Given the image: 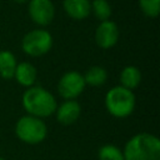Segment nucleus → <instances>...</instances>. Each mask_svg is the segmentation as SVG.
I'll use <instances>...</instances> for the list:
<instances>
[{
	"mask_svg": "<svg viewBox=\"0 0 160 160\" xmlns=\"http://www.w3.org/2000/svg\"><path fill=\"white\" fill-rule=\"evenodd\" d=\"M124 160H160V140L149 132L134 135L122 150Z\"/></svg>",
	"mask_w": 160,
	"mask_h": 160,
	"instance_id": "nucleus-1",
	"label": "nucleus"
},
{
	"mask_svg": "<svg viewBox=\"0 0 160 160\" xmlns=\"http://www.w3.org/2000/svg\"><path fill=\"white\" fill-rule=\"evenodd\" d=\"M22 106L28 115L36 118H48L58 108L54 95L41 86H30L22 94Z\"/></svg>",
	"mask_w": 160,
	"mask_h": 160,
	"instance_id": "nucleus-2",
	"label": "nucleus"
},
{
	"mask_svg": "<svg viewBox=\"0 0 160 160\" xmlns=\"http://www.w3.org/2000/svg\"><path fill=\"white\" fill-rule=\"evenodd\" d=\"M106 110L115 118L129 116L135 108V95L132 90L125 89L121 85L114 86L105 96Z\"/></svg>",
	"mask_w": 160,
	"mask_h": 160,
	"instance_id": "nucleus-3",
	"label": "nucleus"
},
{
	"mask_svg": "<svg viewBox=\"0 0 160 160\" xmlns=\"http://www.w3.org/2000/svg\"><path fill=\"white\" fill-rule=\"evenodd\" d=\"M15 134L22 142L35 145L45 140L48 135V128L40 118L25 115L16 121Z\"/></svg>",
	"mask_w": 160,
	"mask_h": 160,
	"instance_id": "nucleus-4",
	"label": "nucleus"
},
{
	"mask_svg": "<svg viewBox=\"0 0 160 160\" xmlns=\"http://www.w3.org/2000/svg\"><path fill=\"white\" fill-rule=\"evenodd\" d=\"M52 36L45 29H34L26 32L21 40V49L25 54L38 58L50 51Z\"/></svg>",
	"mask_w": 160,
	"mask_h": 160,
	"instance_id": "nucleus-5",
	"label": "nucleus"
},
{
	"mask_svg": "<svg viewBox=\"0 0 160 160\" xmlns=\"http://www.w3.org/2000/svg\"><path fill=\"white\" fill-rule=\"evenodd\" d=\"M84 76L78 71L65 72L58 84V91L65 100H75L85 89Z\"/></svg>",
	"mask_w": 160,
	"mask_h": 160,
	"instance_id": "nucleus-6",
	"label": "nucleus"
},
{
	"mask_svg": "<svg viewBox=\"0 0 160 160\" xmlns=\"http://www.w3.org/2000/svg\"><path fill=\"white\" fill-rule=\"evenodd\" d=\"M28 11L30 19L39 26L49 25L55 16V6L51 0H29Z\"/></svg>",
	"mask_w": 160,
	"mask_h": 160,
	"instance_id": "nucleus-7",
	"label": "nucleus"
},
{
	"mask_svg": "<svg viewBox=\"0 0 160 160\" xmlns=\"http://www.w3.org/2000/svg\"><path fill=\"white\" fill-rule=\"evenodd\" d=\"M119 28L111 20H105L99 24L95 31V41L99 48L101 49H110L112 48L119 40Z\"/></svg>",
	"mask_w": 160,
	"mask_h": 160,
	"instance_id": "nucleus-8",
	"label": "nucleus"
},
{
	"mask_svg": "<svg viewBox=\"0 0 160 160\" xmlns=\"http://www.w3.org/2000/svg\"><path fill=\"white\" fill-rule=\"evenodd\" d=\"M80 112H81V106L76 100H65L55 110L58 121L64 125L74 124L79 119Z\"/></svg>",
	"mask_w": 160,
	"mask_h": 160,
	"instance_id": "nucleus-9",
	"label": "nucleus"
},
{
	"mask_svg": "<svg viewBox=\"0 0 160 160\" xmlns=\"http://www.w3.org/2000/svg\"><path fill=\"white\" fill-rule=\"evenodd\" d=\"M62 6L68 16L74 20H84L91 12L90 0H64Z\"/></svg>",
	"mask_w": 160,
	"mask_h": 160,
	"instance_id": "nucleus-10",
	"label": "nucleus"
},
{
	"mask_svg": "<svg viewBox=\"0 0 160 160\" xmlns=\"http://www.w3.org/2000/svg\"><path fill=\"white\" fill-rule=\"evenodd\" d=\"M14 78L16 79V81L20 85L30 88V86H34V84L36 81L38 71L32 64L24 61V62H20L16 65Z\"/></svg>",
	"mask_w": 160,
	"mask_h": 160,
	"instance_id": "nucleus-11",
	"label": "nucleus"
},
{
	"mask_svg": "<svg viewBox=\"0 0 160 160\" xmlns=\"http://www.w3.org/2000/svg\"><path fill=\"white\" fill-rule=\"evenodd\" d=\"M16 58L9 50L0 51V76L5 80H10L14 78L16 69Z\"/></svg>",
	"mask_w": 160,
	"mask_h": 160,
	"instance_id": "nucleus-12",
	"label": "nucleus"
},
{
	"mask_svg": "<svg viewBox=\"0 0 160 160\" xmlns=\"http://www.w3.org/2000/svg\"><path fill=\"white\" fill-rule=\"evenodd\" d=\"M140 81H141V72L136 66L129 65L122 69V71L120 74L121 86H124L125 89L132 90L139 86Z\"/></svg>",
	"mask_w": 160,
	"mask_h": 160,
	"instance_id": "nucleus-13",
	"label": "nucleus"
},
{
	"mask_svg": "<svg viewBox=\"0 0 160 160\" xmlns=\"http://www.w3.org/2000/svg\"><path fill=\"white\" fill-rule=\"evenodd\" d=\"M82 76H84L86 85L100 86V85L105 84V81L108 79V72L101 66H91L90 69H88V71Z\"/></svg>",
	"mask_w": 160,
	"mask_h": 160,
	"instance_id": "nucleus-14",
	"label": "nucleus"
},
{
	"mask_svg": "<svg viewBox=\"0 0 160 160\" xmlns=\"http://www.w3.org/2000/svg\"><path fill=\"white\" fill-rule=\"evenodd\" d=\"M91 11L95 18L100 21H105L110 19L111 15V6L108 0H92L91 2Z\"/></svg>",
	"mask_w": 160,
	"mask_h": 160,
	"instance_id": "nucleus-15",
	"label": "nucleus"
},
{
	"mask_svg": "<svg viewBox=\"0 0 160 160\" xmlns=\"http://www.w3.org/2000/svg\"><path fill=\"white\" fill-rule=\"evenodd\" d=\"M98 158L99 160H124L122 151L118 146L111 145V144L101 146L99 149Z\"/></svg>",
	"mask_w": 160,
	"mask_h": 160,
	"instance_id": "nucleus-16",
	"label": "nucleus"
},
{
	"mask_svg": "<svg viewBox=\"0 0 160 160\" xmlns=\"http://www.w3.org/2000/svg\"><path fill=\"white\" fill-rule=\"evenodd\" d=\"M139 6L145 16L154 19L159 15L160 0H139Z\"/></svg>",
	"mask_w": 160,
	"mask_h": 160,
	"instance_id": "nucleus-17",
	"label": "nucleus"
},
{
	"mask_svg": "<svg viewBox=\"0 0 160 160\" xmlns=\"http://www.w3.org/2000/svg\"><path fill=\"white\" fill-rule=\"evenodd\" d=\"M15 2H18V4H24V2H28L29 0H14Z\"/></svg>",
	"mask_w": 160,
	"mask_h": 160,
	"instance_id": "nucleus-18",
	"label": "nucleus"
},
{
	"mask_svg": "<svg viewBox=\"0 0 160 160\" xmlns=\"http://www.w3.org/2000/svg\"><path fill=\"white\" fill-rule=\"evenodd\" d=\"M0 160H5V159H4V158H1V156H0Z\"/></svg>",
	"mask_w": 160,
	"mask_h": 160,
	"instance_id": "nucleus-19",
	"label": "nucleus"
}]
</instances>
